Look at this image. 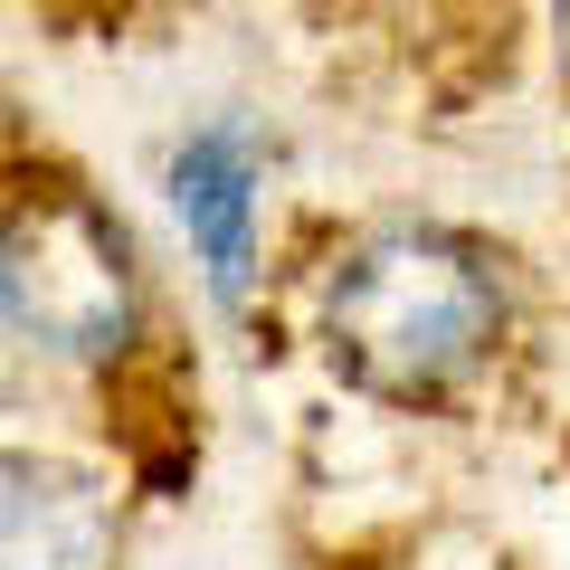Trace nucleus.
<instances>
[{"label":"nucleus","mask_w":570,"mask_h":570,"mask_svg":"<svg viewBox=\"0 0 570 570\" xmlns=\"http://www.w3.org/2000/svg\"><path fill=\"white\" fill-rule=\"evenodd\" d=\"M171 209H181L209 285H219V305H238L247 257H257V153H247L238 124H209L171 153Z\"/></svg>","instance_id":"20e7f679"},{"label":"nucleus","mask_w":570,"mask_h":570,"mask_svg":"<svg viewBox=\"0 0 570 570\" xmlns=\"http://www.w3.org/2000/svg\"><path fill=\"white\" fill-rule=\"evenodd\" d=\"M142 276L124 228L86 190H29L0 209V324L58 362H105L134 343Z\"/></svg>","instance_id":"f03ea898"},{"label":"nucleus","mask_w":570,"mask_h":570,"mask_svg":"<svg viewBox=\"0 0 570 570\" xmlns=\"http://www.w3.org/2000/svg\"><path fill=\"white\" fill-rule=\"evenodd\" d=\"M115 513L58 456H0V570H105Z\"/></svg>","instance_id":"7ed1b4c3"},{"label":"nucleus","mask_w":570,"mask_h":570,"mask_svg":"<svg viewBox=\"0 0 570 570\" xmlns=\"http://www.w3.org/2000/svg\"><path fill=\"white\" fill-rule=\"evenodd\" d=\"M504 333V276L466 228H371L324 285L333 371L371 400H448Z\"/></svg>","instance_id":"f257e3e1"}]
</instances>
